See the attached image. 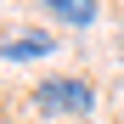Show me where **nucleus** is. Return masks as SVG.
I'll use <instances>...</instances> for the list:
<instances>
[{"label": "nucleus", "mask_w": 124, "mask_h": 124, "mask_svg": "<svg viewBox=\"0 0 124 124\" xmlns=\"http://www.w3.org/2000/svg\"><path fill=\"white\" fill-rule=\"evenodd\" d=\"M45 51H56L51 34H17V39H6V56L11 62H34V56H45Z\"/></svg>", "instance_id": "7ed1b4c3"}, {"label": "nucleus", "mask_w": 124, "mask_h": 124, "mask_svg": "<svg viewBox=\"0 0 124 124\" xmlns=\"http://www.w3.org/2000/svg\"><path fill=\"white\" fill-rule=\"evenodd\" d=\"M51 17L68 23V28H90L96 23V6H90V0H51Z\"/></svg>", "instance_id": "f03ea898"}, {"label": "nucleus", "mask_w": 124, "mask_h": 124, "mask_svg": "<svg viewBox=\"0 0 124 124\" xmlns=\"http://www.w3.org/2000/svg\"><path fill=\"white\" fill-rule=\"evenodd\" d=\"M34 107L39 113H96V85L90 79H45V85H34Z\"/></svg>", "instance_id": "f257e3e1"}]
</instances>
